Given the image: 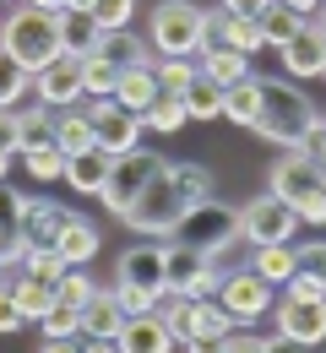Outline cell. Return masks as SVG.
Masks as SVG:
<instances>
[{"instance_id":"obj_1","label":"cell","mask_w":326,"mask_h":353,"mask_svg":"<svg viewBox=\"0 0 326 353\" xmlns=\"http://www.w3.org/2000/svg\"><path fill=\"white\" fill-rule=\"evenodd\" d=\"M212 196V174H207V163H163L158 174L147 179V190L136 196V207L125 212V228H136L147 239H174L180 234V223L196 201H207Z\"/></svg>"},{"instance_id":"obj_2","label":"cell","mask_w":326,"mask_h":353,"mask_svg":"<svg viewBox=\"0 0 326 353\" xmlns=\"http://www.w3.org/2000/svg\"><path fill=\"white\" fill-rule=\"evenodd\" d=\"M316 125H321L316 103L294 88L288 77H261V120H256V136H267V141H278L283 152H294V147L310 141Z\"/></svg>"},{"instance_id":"obj_3","label":"cell","mask_w":326,"mask_h":353,"mask_svg":"<svg viewBox=\"0 0 326 353\" xmlns=\"http://www.w3.org/2000/svg\"><path fill=\"white\" fill-rule=\"evenodd\" d=\"M0 49L17 60V65H28V71H44L54 54H65L60 49V17L54 11H39V6H11V17L0 22Z\"/></svg>"},{"instance_id":"obj_4","label":"cell","mask_w":326,"mask_h":353,"mask_svg":"<svg viewBox=\"0 0 326 353\" xmlns=\"http://www.w3.org/2000/svg\"><path fill=\"white\" fill-rule=\"evenodd\" d=\"M267 190L283 196V201L299 212V223H316V228L326 223V174L305 147L283 152L278 163H272V185H267Z\"/></svg>"},{"instance_id":"obj_5","label":"cell","mask_w":326,"mask_h":353,"mask_svg":"<svg viewBox=\"0 0 326 353\" xmlns=\"http://www.w3.org/2000/svg\"><path fill=\"white\" fill-rule=\"evenodd\" d=\"M207 44V11L196 0H158L152 11V49L163 60H196Z\"/></svg>"},{"instance_id":"obj_6","label":"cell","mask_w":326,"mask_h":353,"mask_svg":"<svg viewBox=\"0 0 326 353\" xmlns=\"http://www.w3.org/2000/svg\"><path fill=\"white\" fill-rule=\"evenodd\" d=\"M223 283V272L212 256H201L185 239H163V294H185V299H212Z\"/></svg>"},{"instance_id":"obj_7","label":"cell","mask_w":326,"mask_h":353,"mask_svg":"<svg viewBox=\"0 0 326 353\" xmlns=\"http://www.w3.org/2000/svg\"><path fill=\"white\" fill-rule=\"evenodd\" d=\"M163 169V152H152V147H131V152H120L114 163H109V179H103V190H98V201L109 207V218H125L131 207H136V196L147 190V179Z\"/></svg>"},{"instance_id":"obj_8","label":"cell","mask_w":326,"mask_h":353,"mask_svg":"<svg viewBox=\"0 0 326 353\" xmlns=\"http://www.w3.org/2000/svg\"><path fill=\"white\" fill-rule=\"evenodd\" d=\"M174 239H185V245H196L201 256L218 261L229 245H239V207L218 201V196H207V201H196V207L185 212V223H180Z\"/></svg>"},{"instance_id":"obj_9","label":"cell","mask_w":326,"mask_h":353,"mask_svg":"<svg viewBox=\"0 0 326 353\" xmlns=\"http://www.w3.org/2000/svg\"><path fill=\"white\" fill-rule=\"evenodd\" d=\"M294 228H299V212L272 190H261L239 207V239H250V245H294Z\"/></svg>"},{"instance_id":"obj_10","label":"cell","mask_w":326,"mask_h":353,"mask_svg":"<svg viewBox=\"0 0 326 353\" xmlns=\"http://www.w3.org/2000/svg\"><path fill=\"white\" fill-rule=\"evenodd\" d=\"M212 299L229 310L234 326H256V321L272 310V283H267V277H256L250 266H239V272H223V283H218V294H212Z\"/></svg>"},{"instance_id":"obj_11","label":"cell","mask_w":326,"mask_h":353,"mask_svg":"<svg viewBox=\"0 0 326 353\" xmlns=\"http://www.w3.org/2000/svg\"><path fill=\"white\" fill-rule=\"evenodd\" d=\"M82 109L93 114V141L109 152V158H120V152H131V147H141V114H131V109H120L114 98H82Z\"/></svg>"},{"instance_id":"obj_12","label":"cell","mask_w":326,"mask_h":353,"mask_svg":"<svg viewBox=\"0 0 326 353\" xmlns=\"http://www.w3.org/2000/svg\"><path fill=\"white\" fill-rule=\"evenodd\" d=\"M33 98L49 103L54 114L60 109H77L88 92H82V54H54L44 71H33Z\"/></svg>"},{"instance_id":"obj_13","label":"cell","mask_w":326,"mask_h":353,"mask_svg":"<svg viewBox=\"0 0 326 353\" xmlns=\"http://www.w3.org/2000/svg\"><path fill=\"white\" fill-rule=\"evenodd\" d=\"M65 218H71V207H65V201L33 196V201L22 207V223H17V234H22V250H54V239H60Z\"/></svg>"},{"instance_id":"obj_14","label":"cell","mask_w":326,"mask_h":353,"mask_svg":"<svg viewBox=\"0 0 326 353\" xmlns=\"http://www.w3.org/2000/svg\"><path fill=\"white\" fill-rule=\"evenodd\" d=\"M278 54H283V71H288L294 82L321 77V71H326V28L310 17V22H305V28H299V33H294V39L278 49Z\"/></svg>"},{"instance_id":"obj_15","label":"cell","mask_w":326,"mask_h":353,"mask_svg":"<svg viewBox=\"0 0 326 353\" xmlns=\"http://www.w3.org/2000/svg\"><path fill=\"white\" fill-rule=\"evenodd\" d=\"M272 310H278V337L310 343V348L326 343V299H283Z\"/></svg>"},{"instance_id":"obj_16","label":"cell","mask_w":326,"mask_h":353,"mask_svg":"<svg viewBox=\"0 0 326 353\" xmlns=\"http://www.w3.org/2000/svg\"><path fill=\"white\" fill-rule=\"evenodd\" d=\"M207 39L223 49H239V54H256L261 49V28H256V17H234V11H207Z\"/></svg>"},{"instance_id":"obj_17","label":"cell","mask_w":326,"mask_h":353,"mask_svg":"<svg viewBox=\"0 0 326 353\" xmlns=\"http://www.w3.org/2000/svg\"><path fill=\"white\" fill-rule=\"evenodd\" d=\"M120 283L163 294V239H152V245H131V250L120 256Z\"/></svg>"},{"instance_id":"obj_18","label":"cell","mask_w":326,"mask_h":353,"mask_svg":"<svg viewBox=\"0 0 326 353\" xmlns=\"http://www.w3.org/2000/svg\"><path fill=\"white\" fill-rule=\"evenodd\" d=\"M125 305H120V294L114 288H98L93 299L82 305V337H120L125 332Z\"/></svg>"},{"instance_id":"obj_19","label":"cell","mask_w":326,"mask_h":353,"mask_svg":"<svg viewBox=\"0 0 326 353\" xmlns=\"http://www.w3.org/2000/svg\"><path fill=\"white\" fill-rule=\"evenodd\" d=\"M120 353H174V332L163 326V315H131L120 332Z\"/></svg>"},{"instance_id":"obj_20","label":"cell","mask_w":326,"mask_h":353,"mask_svg":"<svg viewBox=\"0 0 326 353\" xmlns=\"http://www.w3.org/2000/svg\"><path fill=\"white\" fill-rule=\"evenodd\" d=\"M98 245H103V234H98V223L88 218H65V228H60V239H54V250H60V261L65 266H88L98 256Z\"/></svg>"},{"instance_id":"obj_21","label":"cell","mask_w":326,"mask_h":353,"mask_svg":"<svg viewBox=\"0 0 326 353\" xmlns=\"http://www.w3.org/2000/svg\"><path fill=\"white\" fill-rule=\"evenodd\" d=\"M158 71H152V60L147 65H131V71H120V88H114V103L120 109H131V114H147L152 103H158Z\"/></svg>"},{"instance_id":"obj_22","label":"cell","mask_w":326,"mask_h":353,"mask_svg":"<svg viewBox=\"0 0 326 353\" xmlns=\"http://www.w3.org/2000/svg\"><path fill=\"white\" fill-rule=\"evenodd\" d=\"M109 163H114V158H109L103 147H88V152L65 158V174H60V179H65L77 196H98V190H103V179H109Z\"/></svg>"},{"instance_id":"obj_23","label":"cell","mask_w":326,"mask_h":353,"mask_svg":"<svg viewBox=\"0 0 326 353\" xmlns=\"http://www.w3.org/2000/svg\"><path fill=\"white\" fill-rule=\"evenodd\" d=\"M196 71H201V77H212L218 88H234V82H245V77H250V54L223 49V44H201V54H196Z\"/></svg>"},{"instance_id":"obj_24","label":"cell","mask_w":326,"mask_h":353,"mask_svg":"<svg viewBox=\"0 0 326 353\" xmlns=\"http://www.w3.org/2000/svg\"><path fill=\"white\" fill-rule=\"evenodd\" d=\"M223 120L239 125V131H256V120H261V77H256V71H250L245 82L223 88Z\"/></svg>"},{"instance_id":"obj_25","label":"cell","mask_w":326,"mask_h":353,"mask_svg":"<svg viewBox=\"0 0 326 353\" xmlns=\"http://www.w3.org/2000/svg\"><path fill=\"white\" fill-rule=\"evenodd\" d=\"M234 332L229 310L218 299H190V326H185V343H223Z\"/></svg>"},{"instance_id":"obj_26","label":"cell","mask_w":326,"mask_h":353,"mask_svg":"<svg viewBox=\"0 0 326 353\" xmlns=\"http://www.w3.org/2000/svg\"><path fill=\"white\" fill-rule=\"evenodd\" d=\"M54 147L65 152V158H77V152H88V147H98L93 141V114L77 103V109H60L54 114Z\"/></svg>"},{"instance_id":"obj_27","label":"cell","mask_w":326,"mask_h":353,"mask_svg":"<svg viewBox=\"0 0 326 353\" xmlns=\"http://www.w3.org/2000/svg\"><path fill=\"white\" fill-rule=\"evenodd\" d=\"M305 22H310V17H299V11H294V6H283V0H267V6H261V17H256L261 44H278V49L288 44V39H294Z\"/></svg>"},{"instance_id":"obj_28","label":"cell","mask_w":326,"mask_h":353,"mask_svg":"<svg viewBox=\"0 0 326 353\" xmlns=\"http://www.w3.org/2000/svg\"><path fill=\"white\" fill-rule=\"evenodd\" d=\"M103 28L93 22V11H60V49L65 54H93Z\"/></svg>"},{"instance_id":"obj_29","label":"cell","mask_w":326,"mask_h":353,"mask_svg":"<svg viewBox=\"0 0 326 353\" xmlns=\"http://www.w3.org/2000/svg\"><path fill=\"white\" fill-rule=\"evenodd\" d=\"M98 54H109L120 71H131V65H147V60H152V44H141L131 28H120V33H103V39H98Z\"/></svg>"},{"instance_id":"obj_30","label":"cell","mask_w":326,"mask_h":353,"mask_svg":"<svg viewBox=\"0 0 326 353\" xmlns=\"http://www.w3.org/2000/svg\"><path fill=\"white\" fill-rule=\"evenodd\" d=\"M250 272L267 277L272 288L294 277V245H250Z\"/></svg>"},{"instance_id":"obj_31","label":"cell","mask_w":326,"mask_h":353,"mask_svg":"<svg viewBox=\"0 0 326 353\" xmlns=\"http://www.w3.org/2000/svg\"><path fill=\"white\" fill-rule=\"evenodd\" d=\"M114 88H120V65L109 60V54H82V92L88 98H114Z\"/></svg>"},{"instance_id":"obj_32","label":"cell","mask_w":326,"mask_h":353,"mask_svg":"<svg viewBox=\"0 0 326 353\" xmlns=\"http://www.w3.org/2000/svg\"><path fill=\"white\" fill-rule=\"evenodd\" d=\"M180 98H185L190 120H218V114H223V88H218L212 77H201V71H196V82H190Z\"/></svg>"},{"instance_id":"obj_33","label":"cell","mask_w":326,"mask_h":353,"mask_svg":"<svg viewBox=\"0 0 326 353\" xmlns=\"http://www.w3.org/2000/svg\"><path fill=\"white\" fill-rule=\"evenodd\" d=\"M33 92V71L17 65L6 49H0V109H22V98Z\"/></svg>"},{"instance_id":"obj_34","label":"cell","mask_w":326,"mask_h":353,"mask_svg":"<svg viewBox=\"0 0 326 353\" xmlns=\"http://www.w3.org/2000/svg\"><path fill=\"white\" fill-rule=\"evenodd\" d=\"M185 120H190V114H185V98H180V92H158V103L141 114V125H147V131H163V136L180 131Z\"/></svg>"},{"instance_id":"obj_35","label":"cell","mask_w":326,"mask_h":353,"mask_svg":"<svg viewBox=\"0 0 326 353\" xmlns=\"http://www.w3.org/2000/svg\"><path fill=\"white\" fill-rule=\"evenodd\" d=\"M22 163H28V174L39 179V185H49V179L65 174V152L54 147V141H39V147H22Z\"/></svg>"},{"instance_id":"obj_36","label":"cell","mask_w":326,"mask_h":353,"mask_svg":"<svg viewBox=\"0 0 326 353\" xmlns=\"http://www.w3.org/2000/svg\"><path fill=\"white\" fill-rule=\"evenodd\" d=\"M93 294H98V283L88 277V266H65V272H60V283H54V299H60V305H71V310H82Z\"/></svg>"},{"instance_id":"obj_37","label":"cell","mask_w":326,"mask_h":353,"mask_svg":"<svg viewBox=\"0 0 326 353\" xmlns=\"http://www.w3.org/2000/svg\"><path fill=\"white\" fill-rule=\"evenodd\" d=\"M22 120V147H39V141H54V109L33 98V109H17Z\"/></svg>"},{"instance_id":"obj_38","label":"cell","mask_w":326,"mask_h":353,"mask_svg":"<svg viewBox=\"0 0 326 353\" xmlns=\"http://www.w3.org/2000/svg\"><path fill=\"white\" fill-rule=\"evenodd\" d=\"M39 332H44V337H82V310H71V305L54 299V305L39 315Z\"/></svg>"},{"instance_id":"obj_39","label":"cell","mask_w":326,"mask_h":353,"mask_svg":"<svg viewBox=\"0 0 326 353\" xmlns=\"http://www.w3.org/2000/svg\"><path fill=\"white\" fill-rule=\"evenodd\" d=\"M294 272L326 288V239H310V245H294Z\"/></svg>"},{"instance_id":"obj_40","label":"cell","mask_w":326,"mask_h":353,"mask_svg":"<svg viewBox=\"0 0 326 353\" xmlns=\"http://www.w3.org/2000/svg\"><path fill=\"white\" fill-rule=\"evenodd\" d=\"M152 71H158V88L163 92H185L190 82H196V60H152Z\"/></svg>"},{"instance_id":"obj_41","label":"cell","mask_w":326,"mask_h":353,"mask_svg":"<svg viewBox=\"0 0 326 353\" xmlns=\"http://www.w3.org/2000/svg\"><path fill=\"white\" fill-rule=\"evenodd\" d=\"M22 272L54 288V283H60V272H65V261H60V250H22Z\"/></svg>"},{"instance_id":"obj_42","label":"cell","mask_w":326,"mask_h":353,"mask_svg":"<svg viewBox=\"0 0 326 353\" xmlns=\"http://www.w3.org/2000/svg\"><path fill=\"white\" fill-rule=\"evenodd\" d=\"M131 11H136V0H93V22L103 28V33L131 28Z\"/></svg>"},{"instance_id":"obj_43","label":"cell","mask_w":326,"mask_h":353,"mask_svg":"<svg viewBox=\"0 0 326 353\" xmlns=\"http://www.w3.org/2000/svg\"><path fill=\"white\" fill-rule=\"evenodd\" d=\"M114 294H120L125 315H152V310L163 305V294H152V288H131V283H114Z\"/></svg>"},{"instance_id":"obj_44","label":"cell","mask_w":326,"mask_h":353,"mask_svg":"<svg viewBox=\"0 0 326 353\" xmlns=\"http://www.w3.org/2000/svg\"><path fill=\"white\" fill-rule=\"evenodd\" d=\"M223 353H267V337L256 326H234L229 337H223Z\"/></svg>"},{"instance_id":"obj_45","label":"cell","mask_w":326,"mask_h":353,"mask_svg":"<svg viewBox=\"0 0 326 353\" xmlns=\"http://www.w3.org/2000/svg\"><path fill=\"white\" fill-rule=\"evenodd\" d=\"M22 207H28V196L0 179V228H17V223H22Z\"/></svg>"},{"instance_id":"obj_46","label":"cell","mask_w":326,"mask_h":353,"mask_svg":"<svg viewBox=\"0 0 326 353\" xmlns=\"http://www.w3.org/2000/svg\"><path fill=\"white\" fill-rule=\"evenodd\" d=\"M22 326H28V315H22V305H17V294L0 288V337H11V332H22Z\"/></svg>"},{"instance_id":"obj_47","label":"cell","mask_w":326,"mask_h":353,"mask_svg":"<svg viewBox=\"0 0 326 353\" xmlns=\"http://www.w3.org/2000/svg\"><path fill=\"white\" fill-rule=\"evenodd\" d=\"M0 152H22V120H17V109H0Z\"/></svg>"},{"instance_id":"obj_48","label":"cell","mask_w":326,"mask_h":353,"mask_svg":"<svg viewBox=\"0 0 326 353\" xmlns=\"http://www.w3.org/2000/svg\"><path fill=\"white\" fill-rule=\"evenodd\" d=\"M283 288H288V299H326V288H321V283H310V277H299V272H294V277H288Z\"/></svg>"},{"instance_id":"obj_49","label":"cell","mask_w":326,"mask_h":353,"mask_svg":"<svg viewBox=\"0 0 326 353\" xmlns=\"http://www.w3.org/2000/svg\"><path fill=\"white\" fill-rule=\"evenodd\" d=\"M267 353H321V348H310V343H294V337H267Z\"/></svg>"},{"instance_id":"obj_50","label":"cell","mask_w":326,"mask_h":353,"mask_svg":"<svg viewBox=\"0 0 326 353\" xmlns=\"http://www.w3.org/2000/svg\"><path fill=\"white\" fill-rule=\"evenodd\" d=\"M39 353H82V337H44Z\"/></svg>"},{"instance_id":"obj_51","label":"cell","mask_w":326,"mask_h":353,"mask_svg":"<svg viewBox=\"0 0 326 353\" xmlns=\"http://www.w3.org/2000/svg\"><path fill=\"white\" fill-rule=\"evenodd\" d=\"M82 353H120V337H82Z\"/></svg>"},{"instance_id":"obj_52","label":"cell","mask_w":326,"mask_h":353,"mask_svg":"<svg viewBox=\"0 0 326 353\" xmlns=\"http://www.w3.org/2000/svg\"><path fill=\"white\" fill-rule=\"evenodd\" d=\"M261 6L267 0H223V11H234V17H261Z\"/></svg>"},{"instance_id":"obj_53","label":"cell","mask_w":326,"mask_h":353,"mask_svg":"<svg viewBox=\"0 0 326 353\" xmlns=\"http://www.w3.org/2000/svg\"><path fill=\"white\" fill-rule=\"evenodd\" d=\"M283 6H294L299 17H316V11H321V0H283Z\"/></svg>"},{"instance_id":"obj_54","label":"cell","mask_w":326,"mask_h":353,"mask_svg":"<svg viewBox=\"0 0 326 353\" xmlns=\"http://www.w3.org/2000/svg\"><path fill=\"white\" fill-rule=\"evenodd\" d=\"M28 6H39V11H54V17H60V11L71 6V0H28Z\"/></svg>"},{"instance_id":"obj_55","label":"cell","mask_w":326,"mask_h":353,"mask_svg":"<svg viewBox=\"0 0 326 353\" xmlns=\"http://www.w3.org/2000/svg\"><path fill=\"white\" fill-rule=\"evenodd\" d=\"M185 353H223V343H185Z\"/></svg>"},{"instance_id":"obj_56","label":"cell","mask_w":326,"mask_h":353,"mask_svg":"<svg viewBox=\"0 0 326 353\" xmlns=\"http://www.w3.org/2000/svg\"><path fill=\"white\" fill-rule=\"evenodd\" d=\"M65 11H93V0H71V6H65Z\"/></svg>"},{"instance_id":"obj_57","label":"cell","mask_w":326,"mask_h":353,"mask_svg":"<svg viewBox=\"0 0 326 353\" xmlns=\"http://www.w3.org/2000/svg\"><path fill=\"white\" fill-rule=\"evenodd\" d=\"M6 169H11V152H0V179H6Z\"/></svg>"},{"instance_id":"obj_58","label":"cell","mask_w":326,"mask_h":353,"mask_svg":"<svg viewBox=\"0 0 326 353\" xmlns=\"http://www.w3.org/2000/svg\"><path fill=\"white\" fill-rule=\"evenodd\" d=\"M316 22H321V28H326V6H321V11H316Z\"/></svg>"},{"instance_id":"obj_59","label":"cell","mask_w":326,"mask_h":353,"mask_svg":"<svg viewBox=\"0 0 326 353\" xmlns=\"http://www.w3.org/2000/svg\"><path fill=\"white\" fill-rule=\"evenodd\" d=\"M0 6H22V0H0Z\"/></svg>"},{"instance_id":"obj_60","label":"cell","mask_w":326,"mask_h":353,"mask_svg":"<svg viewBox=\"0 0 326 353\" xmlns=\"http://www.w3.org/2000/svg\"><path fill=\"white\" fill-rule=\"evenodd\" d=\"M0 288H6V266H0Z\"/></svg>"},{"instance_id":"obj_61","label":"cell","mask_w":326,"mask_h":353,"mask_svg":"<svg viewBox=\"0 0 326 353\" xmlns=\"http://www.w3.org/2000/svg\"><path fill=\"white\" fill-rule=\"evenodd\" d=\"M316 163H321V174H326V158H316Z\"/></svg>"},{"instance_id":"obj_62","label":"cell","mask_w":326,"mask_h":353,"mask_svg":"<svg viewBox=\"0 0 326 353\" xmlns=\"http://www.w3.org/2000/svg\"><path fill=\"white\" fill-rule=\"evenodd\" d=\"M321 77H326V71H321Z\"/></svg>"},{"instance_id":"obj_63","label":"cell","mask_w":326,"mask_h":353,"mask_svg":"<svg viewBox=\"0 0 326 353\" xmlns=\"http://www.w3.org/2000/svg\"><path fill=\"white\" fill-rule=\"evenodd\" d=\"M321 6H326V0H321Z\"/></svg>"}]
</instances>
